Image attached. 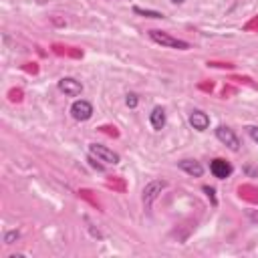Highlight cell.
Listing matches in <instances>:
<instances>
[{"label": "cell", "instance_id": "5", "mask_svg": "<svg viewBox=\"0 0 258 258\" xmlns=\"http://www.w3.org/2000/svg\"><path fill=\"white\" fill-rule=\"evenodd\" d=\"M71 115L77 121H89L91 117H93V105H91L89 101H85V99H77L71 105Z\"/></svg>", "mask_w": 258, "mask_h": 258}, {"label": "cell", "instance_id": "6", "mask_svg": "<svg viewBox=\"0 0 258 258\" xmlns=\"http://www.w3.org/2000/svg\"><path fill=\"white\" fill-rule=\"evenodd\" d=\"M59 91L65 93L67 97H79L83 93V85H81V81L73 79V77H63L59 81Z\"/></svg>", "mask_w": 258, "mask_h": 258}, {"label": "cell", "instance_id": "13", "mask_svg": "<svg viewBox=\"0 0 258 258\" xmlns=\"http://www.w3.org/2000/svg\"><path fill=\"white\" fill-rule=\"evenodd\" d=\"M125 103H127V107H131V109H135V107H138V103H139V99H138V95H133V93H129V95H127V99H125Z\"/></svg>", "mask_w": 258, "mask_h": 258}, {"label": "cell", "instance_id": "15", "mask_svg": "<svg viewBox=\"0 0 258 258\" xmlns=\"http://www.w3.org/2000/svg\"><path fill=\"white\" fill-rule=\"evenodd\" d=\"M89 161H91V165H93V168H95V170H99V172H103V170H105V168H103V165H101V163H97L99 159L95 161V158H93V156H91V158H89Z\"/></svg>", "mask_w": 258, "mask_h": 258}, {"label": "cell", "instance_id": "12", "mask_svg": "<svg viewBox=\"0 0 258 258\" xmlns=\"http://www.w3.org/2000/svg\"><path fill=\"white\" fill-rule=\"evenodd\" d=\"M19 236H20L19 230H10V232H6V234H4V244H14V242L19 240Z\"/></svg>", "mask_w": 258, "mask_h": 258}, {"label": "cell", "instance_id": "16", "mask_svg": "<svg viewBox=\"0 0 258 258\" xmlns=\"http://www.w3.org/2000/svg\"><path fill=\"white\" fill-rule=\"evenodd\" d=\"M204 192L210 196V198H212V202H214L216 204V198H214V190H212V188H208V186H204Z\"/></svg>", "mask_w": 258, "mask_h": 258}, {"label": "cell", "instance_id": "4", "mask_svg": "<svg viewBox=\"0 0 258 258\" xmlns=\"http://www.w3.org/2000/svg\"><path fill=\"white\" fill-rule=\"evenodd\" d=\"M216 138H218V141H222L226 147L232 149V151L240 149V139H238V135L234 133V129H230V127H226V125L216 127Z\"/></svg>", "mask_w": 258, "mask_h": 258}, {"label": "cell", "instance_id": "7", "mask_svg": "<svg viewBox=\"0 0 258 258\" xmlns=\"http://www.w3.org/2000/svg\"><path fill=\"white\" fill-rule=\"evenodd\" d=\"M210 172L218 179H226V178L232 176V165L226 159H222V158H216V159H212V163H210Z\"/></svg>", "mask_w": 258, "mask_h": 258}, {"label": "cell", "instance_id": "2", "mask_svg": "<svg viewBox=\"0 0 258 258\" xmlns=\"http://www.w3.org/2000/svg\"><path fill=\"white\" fill-rule=\"evenodd\" d=\"M89 156H93L95 159H99L103 163H113V165L119 163V156L115 151L101 145V143H89Z\"/></svg>", "mask_w": 258, "mask_h": 258}, {"label": "cell", "instance_id": "9", "mask_svg": "<svg viewBox=\"0 0 258 258\" xmlns=\"http://www.w3.org/2000/svg\"><path fill=\"white\" fill-rule=\"evenodd\" d=\"M190 125H192L196 131H206V129L210 127V117H208L204 111L196 109V111L190 113Z\"/></svg>", "mask_w": 258, "mask_h": 258}, {"label": "cell", "instance_id": "1", "mask_svg": "<svg viewBox=\"0 0 258 258\" xmlns=\"http://www.w3.org/2000/svg\"><path fill=\"white\" fill-rule=\"evenodd\" d=\"M149 39L154 42H158V44H161V47H165V49H178V51H188L190 49V44L186 40H179V39H176L168 33H163V30H149Z\"/></svg>", "mask_w": 258, "mask_h": 258}, {"label": "cell", "instance_id": "8", "mask_svg": "<svg viewBox=\"0 0 258 258\" xmlns=\"http://www.w3.org/2000/svg\"><path fill=\"white\" fill-rule=\"evenodd\" d=\"M178 168L192 178H202V174H204V165L196 159H181V161H178Z\"/></svg>", "mask_w": 258, "mask_h": 258}, {"label": "cell", "instance_id": "14", "mask_svg": "<svg viewBox=\"0 0 258 258\" xmlns=\"http://www.w3.org/2000/svg\"><path fill=\"white\" fill-rule=\"evenodd\" d=\"M246 129H248V135H250V139L258 143V127H256V125H250V127H246Z\"/></svg>", "mask_w": 258, "mask_h": 258}, {"label": "cell", "instance_id": "11", "mask_svg": "<svg viewBox=\"0 0 258 258\" xmlns=\"http://www.w3.org/2000/svg\"><path fill=\"white\" fill-rule=\"evenodd\" d=\"M133 12L139 14V17H145V19H163L161 12H158V10H145V8H139V6H133Z\"/></svg>", "mask_w": 258, "mask_h": 258}, {"label": "cell", "instance_id": "3", "mask_svg": "<svg viewBox=\"0 0 258 258\" xmlns=\"http://www.w3.org/2000/svg\"><path fill=\"white\" fill-rule=\"evenodd\" d=\"M168 188V181H163V179H154V181H149V184L143 188V196H141V200H143V206L149 208L151 204L156 202V198L161 194V190Z\"/></svg>", "mask_w": 258, "mask_h": 258}, {"label": "cell", "instance_id": "17", "mask_svg": "<svg viewBox=\"0 0 258 258\" xmlns=\"http://www.w3.org/2000/svg\"><path fill=\"white\" fill-rule=\"evenodd\" d=\"M172 2H174V4H184L186 0H172Z\"/></svg>", "mask_w": 258, "mask_h": 258}, {"label": "cell", "instance_id": "10", "mask_svg": "<svg viewBox=\"0 0 258 258\" xmlns=\"http://www.w3.org/2000/svg\"><path fill=\"white\" fill-rule=\"evenodd\" d=\"M149 123H151V127H154L156 131H161L165 127V111L161 107H156L154 111H151V115H149Z\"/></svg>", "mask_w": 258, "mask_h": 258}]
</instances>
